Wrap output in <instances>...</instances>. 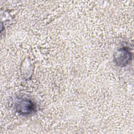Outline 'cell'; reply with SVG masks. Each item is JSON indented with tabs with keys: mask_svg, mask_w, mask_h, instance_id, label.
<instances>
[{
	"mask_svg": "<svg viewBox=\"0 0 134 134\" xmlns=\"http://www.w3.org/2000/svg\"><path fill=\"white\" fill-rule=\"evenodd\" d=\"M131 59L132 54L127 48L120 49L115 54V62L119 66H124L127 65Z\"/></svg>",
	"mask_w": 134,
	"mask_h": 134,
	"instance_id": "2",
	"label": "cell"
},
{
	"mask_svg": "<svg viewBox=\"0 0 134 134\" xmlns=\"http://www.w3.org/2000/svg\"><path fill=\"white\" fill-rule=\"evenodd\" d=\"M17 113L24 115H29L35 111L36 107L34 103L28 99H21L18 100L15 104Z\"/></svg>",
	"mask_w": 134,
	"mask_h": 134,
	"instance_id": "1",
	"label": "cell"
}]
</instances>
